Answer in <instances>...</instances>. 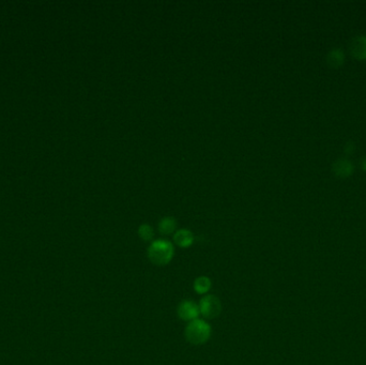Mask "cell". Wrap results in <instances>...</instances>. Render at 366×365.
Here are the masks:
<instances>
[{
  "instance_id": "cell-1",
  "label": "cell",
  "mask_w": 366,
  "mask_h": 365,
  "mask_svg": "<svg viewBox=\"0 0 366 365\" xmlns=\"http://www.w3.org/2000/svg\"><path fill=\"white\" fill-rule=\"evenodd\" d=\"M148 258L153 264H168L174 255V248L171 242L165 239L154 240L147 250Z\"/></svg>"
},
{
  "instance_id": "cell-2",
  "label": "cell",
  "mask_w": 366,
  "mask_h": 365,
  "mask_svg": "<svg viewBox=\"0 0 366 365\" xmlns=\"http://www.w3.org/2000/svg\"><path fill=\"white\" fill-rule=\"evenodd\" d=\"M212 334V328L209 322L204 319H195L190 321L185 330L187 341L195 346L203 345L209 341Z\"/></svg>"
},
{
  "instance_id": "cell-3",
  "label": "cell",
  "mask_w": 366,
  "mask_h": 365,
  "mask_svg": "<svg viewBox=\"0 0 366 365\" xmlns=\"http://www.w3.org/2000/svg\"><path fill=\"white\" fill-rule=\"evenodd\" d=\"M199 312L207 319H214L222 312V303L220 299L214 295H205L198 303Z\"/></svg>"
},
{
  "instance_id": "cell-4",
  "label": "cell",
  "mask_w": 366,
  "mask_h": 365,
  "mask_svg": "<svg viewBox=\"0 0 366 365\" xmlns=\"http://www.w3.org/2000/svg\"><path fill=\"white\" fill-rule=\"evenodd\" d=\"M177 314L181 320L183 321H192L198 318L201 312H199V306L192 300H183L179 303Z\"/></svg>"
},
{
  "instance_id": "cell-5",
  "label": "cell",
  "mask_w": 366,
  "mask_h": 365,
  "mask_svg": "<svg viewBox=\"0 0 366 365\" xmlns=\"http://www.w3.org/2000/svg\"><path fill=\"white\" fill-rule=\"evenodd\" d=\"M349 51L356 59H366V37L357 36L353 38L349 43Z\"/></svg>"
},
{
  "instance_id": "cell-6",
  "label": "cell",
  "mask_w": 366,
  "mask_h": 365,
  "mask_svg": "<svg viewBox=\"0 0 366 365\" xmlns=\"http://www.w3.org/2000/svg\"><path fill=\"white\" fill-rule=\"evenodd\" d=\"M353 169L352 163L346 159H338L332 165V170L339 178H347L352 175Z\"/></svg>"
},
{
  "instance_id": "cell-7",
  "label": "cell",
  "mask_w": 366,
  "mask_h": 365,
  "mask_svg": "<svg viewBox=\"0 0 366 365\" xmlns=\"http://www.w3.org/2000/svg\"><path fill=\"white\" fill-rule=\"evenodd\" d=\"M173 242L180 247L187 248L193 244L194 234L187 228L179 229L173 234Z\"/></svg>"
},
{
  "instance_id": "cell-8",
  "label": "cell",
  "mask_w": 366,
  "mask_h": 365,
  "mask_svg": "<svg viewBox=\"0 0 366 365\" xmlns=\"http://www.w3.org/2000/svg\"><path fill=\"white\" fill-rule=\"evenodd\" d=\"M211 286H212L211 280L206 276L197 277L193 283V288L195 290V293L201 296L208 295L209 290L211 289Z\"/></svg>"
},
{
  "instance_id": "cell-9",
  "label": "cell",
  "mask_w": 366,
  "mask_h": 365,
  "mask_svg": "<svg viewBox=\"0 0 366 365\" xmlns=\"http://www.w3.org/2000/svg\"><path fill=\"white\" fill-rule=\"evenodd\" d=\"M344 60H345V54L343 52V49L340 48L332 49V51H330L329 54L327 55V63L329 64V66H331V68L334 69L339 68V66L344 63Z\"/></svg>"
},
{
  "instance_id": "cell-10",
  "label": "cell",
  "mask_w": 366,
  "mask_h": 365,
  "mask_svg": "<svg viewBox=\"0 0 366 365\" xmlns=\"http://www.w3.org/2000/svg\"><path fill=\"white\" fill-rule=\"evenodd\" d=\"M177 228V221L171 217H165L159 223V231L162 235L168 236Z\"/></svg>"
},
{
  "instance_id": "cell-11",
  "label": "cell",
  "mask_w": 366,
  "mask_h": 365,
  "mask_svg": "<svg viewBox=\"0 0 366 365\" xmlns=\"http://www.w3.org/2000/svg\"><path fill=\"white\" fill-rule=\"evenodd\" d=\"M138 235L144 241H151L154 237V230L149 224H143L138 228Z\"/></svg>"
},
{
  "instance_id": "cell-12",
  "label": "cell",
  "mask_w": 366,
  "mask_h": 365,
  "mask_svg": "<svg viewBox=\"0 0 366 365\" xmlns=\"http://www.w3.org/2000/svg\"><path fill=\"white\" fill-rule=\"evenodd\" d=\"M354 151V145L352 143H348L345 146V153L347 154H352Z\"/></svg>"
},
{
  "instance_id": "cell-13",
  "label": "cell",
  "mask_w": 366,
  "mask_h": 365,
  "mask_svg": "<svg viewBox=\"0 0 366 365\" xmlns=\"http://www.w3.org/2000/svg\"><path fill=\"white\" fill-rule=\"evenodd\" d=\"M361 168L366 171V156L362 157V160H361Z\"/></svg>"
}]
</instances>
